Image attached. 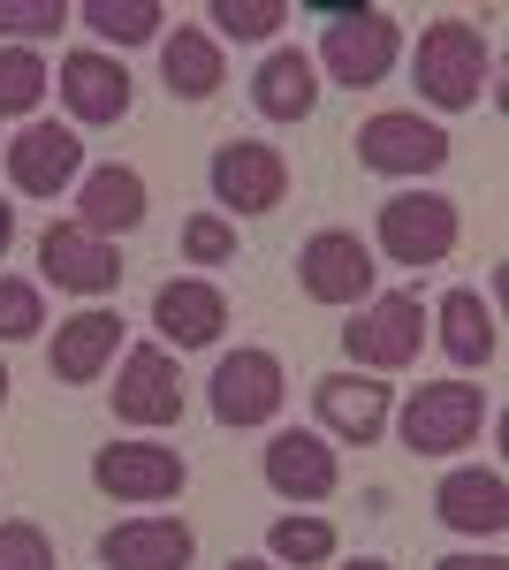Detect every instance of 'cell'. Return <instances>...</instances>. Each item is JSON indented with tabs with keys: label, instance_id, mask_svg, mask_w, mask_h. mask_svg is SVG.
Wrapping results in <instances>:
<instances>
[{
	"label": "cell",
	"instance_id": "cell-29",
	"mask_svg": "<svg viewBox=\"0 0 509 570\" xmlns=\"http://www.w3.org/2000/svg\"><path fill=\"white\" fill-rule=\"evenodd\" d=\"M39 327H46L39 282H16V274H0V343H31Z\"/></svg>",
	"mask_w": 509,
	"mask_h": 570
},
{
	"label": "cell",
	"instance_id": "cell-16",
	"mask_svg": "<svg viewBox=\"0 0 509 570\" xmlns=\"http://www.w3.org/2000/svg\"><path fill=\"white\" fill-rule=\"evenodd\" d=\"M266 487L282 502H327L342 487V464H335V449H327V434L282 426V434L266 441Z\"/></svg>",
	"mask_w": 509,
	"mask_h": 570
},
{
	"label": "cell",
	"instance_id": "cell-10",
	"mask_svg": "<svg viewBox=\"0 0 509 570\" xmlns=\"http://www.w3.org/2000/svg\"><path fill=\"white\" fill-rule=\"evenodd\" d=\"M373 252L350 236V228H320L312 244L297 252V282H304V297L312 305H365L373 297Z\"/></svg>",
	"mask_w": 509,
	"mask_h": 570
},
{
	"label": "cell",
	"instance_id": "cell-22",
	"mask_svg": "<svg viewBox=\"0 0 509 570\" xmlns=\"http://www.w3.org/2000/svg\"><path fill=\"white\" fill-rule=\"evenodd\" d=\"M252 99L266 122H304L312 107H320V69H312V53L297 46H282V53H266L252 77Z\"/></svg>",
	"mask_w": 509,
	"mask_h": 570
},
{
	"label": "cell",
	"instance_id": "cell-19",
	"mask_svg": "<svg viewBox=\"0 0 509 570\" xmlns=\"http://www.w3.org/2000/svg\"><path fill=\"white\" fill-rule=\"evenodd\" d=\"M61 99H69V115L91 122V130H107V122H123L129 115V69L115 53H69L61 61Z\"/></svg>",
	"mask_w": 509,
	"mask_h": 570
},
{
	"label": "cell",
	"instance_id": "cell-7",
	"mask_svg": "<svg viewBox=\"0 0 509 570\" xmlns=\"http://www.w3.org/2000/svg\"><path fill=\"white\" fill-rule=\"evenodd\" d=\"M282 395H290V381H282V357L274 351H228L213 365V419L236 426V434L266 426L282 411Z\"/></svg>",
	"mask_w": 509,
	"mask_h": 570
},
{
	"label": "cell",
	"instance_id": "cell-32",
	"mask_svg": "<svg viewBox=\"0 0 509 570\" xmlns=\"http://www.w3.org/2000/svg\"><path fill=\"white\" fill-rule=\"evenodd\" d=\"M0 570H53V540L31 518H8L0 525Z\"/></svg>",
	"mask_w": 509,
	"mask_h": 570
},
{
	"label": "cell",
	"instance_id": "cell-36",
	"mask_svg": "<svg viewBox=\"0 0 509 570\" xmlns=\"http://www.w3.org/2000/svg\"><path fill=\"white\" fill-rule=\"evenodd\" d=\"M342 570H395V563H381V556H358V563H342Z\"/></svg>",
	"mask_w": 509,
	"mask_h": 570
},
{
	"label": "cell",
	"instance_id": "cell-5",
	"mask_svg": "<svg viewBox=\"0 0 509 570\" xmlns=\"http://www.w3.org/2000/svg\"><path fill=\"white\" fill-rule=\"evenodd\" d=\"M381 252L395 266H441L457 252V198H441V190H395L381 206Z\"/></svg>",
	"mask_w": 509,
	"mask_h": 570
},
{
	"label": "cell",
	"instance_id": "cell-17",
	"mask_svg": "<svg viewBox=\"0 0 509 570\" xmlns=\"http://www.w3.org/2000/svg\"><path fill=\"white\" fill-rule=\"evenodd\" d=\"M190 556H198V532L183 518H129L99 540L107 570H190Z\"/></svg>",
	"mask_w": 509,
	"mask_h": 570
},
{
	"label": "cell",
	"instance_id": "cell-28",
	"mask_svg": "<svg viewBox=\"0 0 509 570\" xmlns=\"http://www.w3.org/2000/svg\"><path fill=\"white\" fill-rule=\"evenodd\" d=\"M206 23L221 39H274L290 23V0H213Z\"/></svg>",
	"mask_w": 509,
	"mask_h": 570
},
{
	"label": "cell",
	"instance_id": "cell-30",
	"mask_svg": "<svg viewBox=\"0 0 509 570\" xmlns=\"http://www.w3.org/2000/svg\"><path fill=\"white\" fill-rule=\"evenodd\" d=\"M183 259H190V266H228V259H236V220L190 214V220H183Z\"/></svg>",
	"mask_w": 509,
	"mask_h": 570
},
{
	"label": "cell",
	"instance_id": "cell-31",
	"mask_svg": "<svg viewBox=\"0 0 509 570\" xmlns=\"http://www.w3.org/2000/svg\"><path fill=\"white\" fill-rule=\"evenodd\" d=\"M69 23L61 0H0V39H53Z\"/></svg>",
	"mask_w": 509,
	"mask_h": 570
},
{
	"label": "cell",
	"instance_id": "cell-35",
	"mask_svg": "<svg viewBox=\"0 0 509 570\" xmlns=\"http://www.w3.org/2000/svg\"><path fill=\"white\" fill-rule=\"evenodd\" d=\"M228 570H282V563H266V556H236Z\"/></svg>",
	"mask_w": 509,
	"mask_h": 570
},
{
	"label": "cell",
	"instance_id": "cell-1",
	"mask_svg": "<svg viewBox=\"0 0 509 570\" xmlns=\"http://www.w3.org/2000/svg\"><path fill=\"white\" fill-rule=\"evenodd\" d=\"M411 85L433 107H479V91H495V46L479 39V23L464 16H441L419 31V53H411Z\"/></svg>",
	"mask_w": 509,
	"mask_h": 570
},
{
	"label": "cell",
	"instance_id": "cell-33",
	"mask_svg": "<svg viewBox=\"0 0 509 570\" xmlns=\"http://www.w3.org/2000/svg\"><path fill=\"white\" fill-rule=\"evenodd\" d=\"M433 570H509V563H502V556H441Z\"/></svg>",
	"mask_w": 509,
	"mask_h": 570
},
{
	"label": "cell",
	"instance_id": "cell-37",
	"mask_svg": "<svg viewBox=\"0 0 509 570\" xmlns=\"http://www.w3.org/2000/svg\"><path fill=\"white\" fill-rule=\"evenodd\" d=\"M0 403H8V365H0Z\"/></svg>",
	"mask_w": 509,
	"mask_h": 570
},
{
	"label": "cell",
	"instance_id": "cell-14",
	"mask_svg": "<svg viewBox=\"0 0 509 570\" xmlns=\"http://www.w3.org/2000/svg\"><path fill=\"white\" fill-rule=\"evenodd\" d=\"M77 168H85V145H77V130H61V122H31V130H16V145H8V183L23 198H61L77 183Z\"/></svg>",
	"mask_w": 509,
	"mask_h": 570
},
{
	"label": "cell",
	"instance_id": "cell-18",
	"mask_svg": "<svg viewBox=\"0 0 509 570\" xmlns=\"http://www.w3.org/2000/svg\"><path fill=\"white\" fill-rule=\"evenodd\" d=\"M433 510H441V525L464 532V540H502V525H509V487H502V472L464 464V472H449V480L433 487Z\"/></svg>",
	"mask_w": 509,
	"mask_h": 570
},
{
	"label": "cell",
	"instance_id": "cell-3",
	"mask_svg": "<svg viewBox=\"0 0 509 570\" xmlns=\"http://www.w3.org/2000/svg\"><path fill=\"white\" fill-rule=\"evenodd\" d=\"M395 53H403V31H395V16L388 8H327V39H320V61H327V77L350 91L381 85L388 69H395Z\"/></svg>",
	"mask_w": 509,
	"mask_h": 570
},
{
	"label": "cell",
	"instance_id": "cell-8",
	"mask_svg": "<svg viewBox=\"0 0 509 570\" xmlns=\"http://www.w3.org/2000/svg\"><path fill=\"white\" fill-rule=\"evenodd\" d=\"M358 168H373V176H433V168H449V130L419 122V115H373V122H358Z\"/></svg>",
	"mask_w": 509,
	"mask_h": 570
},
{
	"label": "cell",
	"instance_id": "cell-34",
	"mask_svg": "<svg viewBox=\"0 0 509 570\" xmlns=\"http://www.w3.org/2000/svg\"><path fill=\"white\" fill-rule=\"evenodd\" d=\"M8 244H16V206L0 198V259H8Z\"/></svg>",
	"mask_w": 509,
	"mask_h": 570
},
{
	"label": "cell",
	"instance_id": "cell-21",
	"mask_svg": "<svg viewBox=\"0 0 509 570\" xmlns=\"http://www.w3.org/2000/svg\"><path fill=\"white\" fill-rule=\"evenodd\" d=\"M137 220H145V176H137V168H91L85 190H77V228L115 244Z\"/></svg>",
	"mask_w": 509,
	"mask_h": 570
},
{
	"label": "cell",
	"instance_id": "cell-9",
	"mask_svg": "<svg viewBox=\"0 0 509 570\" xmlns=\"http://www.w3.org/2000/svg\"><path fill=\"white\" fill-rule=\"evenodd\" d=\"M213 198L228 214H274L290 198V160L274 145H258V137H228L213 153Z\"/></svg>",
	"mask_w": 509,
	"mask_h": 570
},
{
	"label": "cell",
	"instance_id": "cell-20",
	"mask_svg": "<svg viewBox=\"0 0 509 570\" xmlns=\"http://www.w3.org/2000/svg\"><path fill=\"white\" fill-rule=\"evenodd\" d=\"M153 327L168 335L175 351H206V343H221V327H228V297L213 282H160L153 289Z\"/></svg>",
	"mask_w": 509,
	"mask_h": 570
},
{
	"label": "cell",
	"instance_id": "cell-23",
	"mask_svg": "<svg viewBox=\"0 0 509 570\" xmlns=\"http://www.w3.org/2000/svg\"><path fill=\"white\" fill-rule=\"evenodd\" d=\"M433 327H441V351L457 357V365H495V351H502V335H495V305H487L479 289H449L441 312H433Z\"/></svg>",
	"mask_w": 509,
	"mask_h": 570
},
{
	"label": "cell",
	"instance_id": "cell-25",
	"mask_svg": "<svg viewBox=\"0 0 509 570\" xmlns=\"http://www.w3.org/2000/svg\"><path fill=\"white\" fill-rule=\"evenodd\" d=\"M77 23H91L107 46H145V39H160L168 8H160V0H85Z\"/></svg>",
	"mask_w": 509,
	"mask_h": 570
},
{
	"label": "cell",
	"instance_id": "cell-4",
	"mask_svg": "<svg viewBox=\"0 0 509 570\" xmlns=\"http://www.w3.org/2000/svg\"><path fill=\"white\" fill-rule=\"evenodd\" d=\"M425 305L419 297H365V305L350 312V327H342V351L358 357V373H395V365H411L425 351Z\"/></svg>",
	"mask_w": 509,
	"mask_h": 570
},
{
	"label": "cell",
	"instance_id": "cell-26",
	"mask_svg": "<svg viewBox=\"0 0 509 570\" xmlns=\"http://www.w3.org/2000/svg\"><path fill=\"white\" fill-rule=\"evenodd\" d=\"M266 556L290 570H312V563H335V525L327 518H274L266 532Z\"/></svg>",
	"mask_w": 509,
	"mask_h": 570
},
{
	"label": "cell",
	"instance_id": "cell-27",
	"mask_svg": "<svg viewBox=\"0 0 509 570\" xmlns=\"http://www.w3.org/2000/svg\"><path fill=\"white\" fill-rule=\"evenodd\" d=\"M46 61L31 53V46H0V115H31L46 99Z\"/></svg>",
	"mask_w": 509,
	"mask_h": 570
},
{
	"label": "cell",
	"instance_id": "cell-12",
	"mask_svg": "<svg viewBox=\"0 0 509 570\" xmlns=\"http://www.w3.org/2000/svg\"><path fill=\"white\" fill-rule=\"evenodd\" d=\"M312 411H320V426L335 441H358V449H373L388 434V419H395V403L373 373H320L312 381Z\"/></svg>",
	"mask_w": 509,
	"mask_h": 570
},
{
	"label": "cell",
	"instance_id": "cell-6",
	"mask_svg": "<svg viewBox=\"0 0 509 570\" xmlns=\"http://www.w3.org/2000/svg\"><path fill=\"white\" fill-rule=\"evenodd\" d=\"M183 480H190L183 449H160V441H107L91 456V487L115 502H175Z\"/></svg>",
	"mask_w": 509,
	"mask_h": 570
},
{
	"label": "cell",
	"instance_id": "cell-13",
	"mask_svg": "<svg viewBox=\"0 0 509 570\" xmlns=\"http://www.w3.org/2000/svg\"><path fill=\"white\" fill-rule=\"evenodd\" d=\"M115 419L129 426H175L183 419V373L160 343H137L115 373Z\"/></svg>",
	"mask_w": 509,
	"mask_h": 570
},
{
	"label": "cell",
	"instance_id": "cell-24",
	"mask_svg": "<svg viewBox=\"0 0 509 570\" xmlns=\"http://www.w3.org/2000/svg\"><path fill=\"white\" fill-rule=\"evenodd\" d=\"M160 77H168L175 99H213L228 85V61H221V39L213 31H175L160 46Z\"/></svg>",
	"mask_w": 509,
	"mask_h": 570
},
{
	"label": "cell",
	"instance_id": "cell-2",
	"mask_svg": "<svg viewBox=\"0 0 509 570\" xmlns=\"http://www.w3.org/2000/svg\"><path fill=\"white\" fill-rule=\"evenodd\" d=\"M479 426H487V389L471 381H419L403 403V449L419 456H457L479 441Z\"/></svg>",
	"mask_w": 509,
	"mask_h": 570
},
{
	"label": "cell",
	"instance_id": "cell-11",
	"mask_svg": "<svg viewBox=\"0 0 509 570\" xmlns=\"http://www.w3.org/2000/svg\"><path fill=\"white\" fill-rule=\"evenodd\" d=\"M39 274L53 289H77V297H107L123 289V252L107 236H85L77 220H53L39 236Z\"/></svg>",
	"mask_w": 509,
	"mask_h": 570
},
{
	"label": "cell",
	"instance_id": "cell-15",
	"mask_svg": "<svg viewBox=\"0 0 509 570\" xmlns=\"http://www.w3.org/2000/svg\"><path fill=\"white\" fill-rule=\"evenodd\" d=\"M115 351H123V312H99L85 305L77 320H61L53 327V351H46V373L61 381V389H91L107 365H115Z\"/></svg>",
	"mask_w": 509,
	"mask_h": 570
}]
</instances>
